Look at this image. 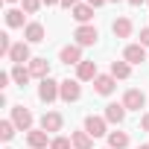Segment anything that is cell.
I'll use <instances>...</instances> for the list:
<instances>
[{"mask_svg": "<svg viewBox=\"0 0 149 149\" xmlns=\"http://www.w3.org/2000/svg\"><path fill=\"white\" fill-rule=\"evenodd\" d=\"M58 97H61V82H56V79H50V76L41 79V85H38V100L50 105V102H56Z\"/></svg>", "mask_w": 149, "mask_h": 149, "instance_id": "6da1fadb", "label": "cell"}, {"mask_svg": "<svg viewBox=\"0 0 149 149\" xmlns=\"http://www.w3.org/2000/svg\"><path fill=\"white\" fill-rule=\"evenodd\" d=\"M73 38H76V44H79V47H94V44L100 41V32H97V26H94V24H85V26H76Z\"/></svg>", "mask_w": 149, "mask_h": 149, "instance_id": "7a4b0ae2", "label": "cell"}, {"mask_svg": "<svg viewBox=\"0 0 149 149\" xmlns=\"http://www.w3.org/2000/svg\"><path fill=\"white\" fill-rule=\"evenodd\" d=\"M85 132L97 140V137H105L108 134V120L105 117H97V114H88L85 117Z\"/></svg>", "mask_w": 149, "mask_h": 149, "instance_id": "3957f363", "label": "cell"}, {"mask_svg": "<svg viewBox=\"0 0 149 149\" xmlns=\"http://www.w3.org/2000/svg\"><path fill=\"white\" fill-rule=\"evenodd\" d=\"M9 120L18 126V132H29L32 129V111L24 108V105H12V117Z\"/></svg>", "mask_w": 149, "mask_h": 149, "instance_id": "277c9868", "label": "cell"}, {"mask_svg": "<svg viewBox=\"0 0 149 149\" xmlns=\"http://www.w3.org/2000/svg\"><path fill=\"white\" fill-rule=\"evenodd\" d=\"M123 105H126V111H140V108L146 105V94H143L140 88H129V91L123 94Z\"/></svg>", "mask_w": 149, "mask_h": 149, "instance_id": "5b68a950", "label": "cell"}, {"mask_svg": "<svg viewBox=\"0 0 149 149\" xmlns=\"http://www.w3.org/2000/svg\"><path fill=\"white\" fill-rule=\"evenodd\" d=\"M79 97H82L79 79H61V97H58V100H64V102H76Z\"/></svg>", "mask_w": 149, "mask_h": 149, "instance_id": "8992f818", "label": "cell"}, {"mask_svg": "<svg viewBox=\"0 0 149 149\" xmlns=\"http://www.w3.org/2000/svg\"><path fill=\"white\" fill-rule=\"evenodd\" d=\"M58 58H61L64 64H76V67L85 61V58H82V47H79V44H67V47H61V50H58Z\"/></svg>", "mask_w": 149, "mask_h": 149, "instance_id": "52a82bcc", "label": "cell"}, {"mask_svg": "<svg viewBox=\"0 0 149 149\" xmlns=\"http://www.w3.org/2000/svg\"><path fill=\"white\" fill-rule=\"evenodd\" d=\"M114 88H117V79L111 76V73H100V76L94 79V91H97L100 97H108V94H114Z\"/></svg>", "mask_w": 149, "mask_h": 149, "instance_id": "ba28073f", "label": "cell"}, {"mask_svg": "<svg viewBox=\"0 0 149 149\" xmlns=\"http://www.w3.org/2000/svg\"><path fill=\"white\" fill-rule=\"evenodd\" d=\"M9 61H12V64H24V61H32L29 44H26V41H18V44H12V50H9Z\"/></svg>", "mask_w": 149, "mask_h": 149, "instance_id": "9c48e42d", "label": "cell"}, {"mask_svg": "<svg viewBox=\"0 0 149 149\" xmlns=\"http://www.w3.org/2000/svg\"><path fill=\"white\" fill-rule=\"evenodd\" d=\"M26 143H29L32 149H47L53 140H50V132H44V129H29V132H26Z\"/></svg>", "mask_w": 149, "mask_h": 149, "instance_id": "30bf717a", "label": "cell"}, {"mask_svg": "<svg viewBox=\"0 0 149 149\" xmlns=\"http://www.w3.org/2000/svg\"><path fill=\"white\" fill-rule=\"evenodd\" d=\"M44 35H47V29H44V24H38V21H29V24H26V29H24L26 44H41V41H44Z\"/></svg>", "mask_w": 149, "mask_h": 149, "instance_id": "8fae6325", "label": "cell"}, {"mask_svg": "<svg viewBox=\"0 0 149 149\" xmlns=\"http://www.w3.org/2000/svg\"><path fill=\"white\" fill-rule=\"evenodd\" d=\"M123 61H129V64L146 61V47H143V44H129V47L123 50Z\"/></svg>", "mask_w": 149, "mask_h": 149, "instance_id": "7c38bea8", "label": "cell"}, {"mask_svg": "<svg viewBox=\"0 0 149 149\" xmlns=\"http://www.w3.org/2000/svg\"><path fill=\"white\" fill-rule=\"evenodd\" d=\"M6 26L9 29H26V12L24 9H6Z\"/></svg>", "mask_w": 149, "mask_h": 149, "instance_id": "4fadbf2b", "label": "cell"}, {"mask_svg": "<svg viewBox=\"0 0 149 149\" xmlns=\"http://www.w3.org/2000/svg\"><path fill=\"white\" fill-rule=\"evenodd\" d=\"M61 126H64V117H61L58 111H47V114L41 117V129H44V132H61Z\"/></svg>", "mask_w": 149, "mask_h": 149, "instance_id": "5bb4252c", "label": "cell"}, {"mask_svg": "<svg viewBox=\"0 0 149 149\" xmlns=\"http://www.w3.org/2000/svg\"><path fill=\"white\" fill-rule=\"evenodd\" d=\"M97 76H100V73H97V61H88V58H85V61L76 67V79H79V82H94Z\"/></svg>", "mask_w": 149, "mask_h": 149, "instance_id": "9a60e30c", "label": "cell"}, {"mask_svg": "<svg viewBox=\"0 0 149 149\" xmlns=\"http://www.w3.org/2000/svg\"><path fill=\"white\" fill-rule=\"evenodd\" d=\"M105 120L120 126V123L126 120V105H123V102H108V105H105Z\"/></svg>", "mask_w": 149, "mask_h": 149, "instance_id": "2e32d148", "label": "cell"}, {"mask_svg": "<svg viewBox=\"0 0 149 149\" xmlns=\"http://www.w3.org/2000/svg\"><path fill=\"white\" fill-rule=\"evenodd\" d=\"M29 73H32V79H47V76H50V61L41 58V56L32 58V61H29Z\"/></svg>", "mask_w": 149, "mask_h": 149, "instance_id": "e0dca14e", "label": "cell"}, {"mask_svg": "<svg viewBox=\"0 0 149 149\" xmlns=\"http://www.w3.org/2000/svg\"><path fill=\"white\" fill-rule=\"evenodd\" d=\"M70 12H73V21H76L79 26L91 24V18H94V6H88V3H79V6H73Z\"/></svg>", "mask_w": 149, "mask_h": 149, "instance_id": "ac0fdd59", "label": "cell"}, {"mask_svg": "<svg viewBox=\"0 0 149 149\" xmlns=\"http://www.w3.org/2000/svg\"><path fill=\"white\" fill-rule=\"evenodd\" d=\"M70 140H73V149H94V137H91L85 129L73 132V134H70Z\"/></svg>", "mask_w": 149, "mask_h": 149, "instance_id": "d6986e66", "label": "cell"}, {"mask_svg": "<svg viewBox=\"0 0 149 149\" xmlns=\"http://www.w3.org/2000/svg\"><path fill=\"white\" fill-rule=\"evenodd\" d=\"M9 73H12V82H15V85H21V88H24V85L32 79L29 67H24V64H12V70H9Z\"/></svg>", "mask_w": 149, "mask_h": 149, "instance_id": "ffe728a7", "label": "cell"}, {"mask_svg": "<svg viewBox=\"0 0 149 149\" xmlns=\"http://www.w3.org/2000/svg\"><path fill=\"white\" fill-rule=\"evenodd\" d=\"M132 29H134V26H132V21H129V18H117V21L111 24V32H114L117 38H129V35H132Z\"/></svg>", "mask_w": 149, "mask_h": 149, "instance_id": "44dd1931", "label": "cell"}, {"mask_svg": "<svg viewBox=\"0 0 149 149\" xmlns=\"http://www.w3.org/2000/svg\"><path fill=\"white\" fill-rule=\"evenodd\" d=\"M111 76L114 79H129L132 76V64L129 61H111Z\"/></svg>", "mask_w": 149, "mask_h": 149, "instance_id": "7402d4cb", "label": "cell"}, {"mask_svg": "<svg viewBox=\"0 0 149 149\" xmlns=\"http://www.w3.org/2000/svg\"><path fill=\"white\" fill-rule=\"evenodd\" d=\"M108 146L111 149H126L129 146V134L126 132H108Z\"/></svg>", "mask_w": 149, "mask_h": 149, "instance_id": "603a6c76", "label": "cell"}, {"mask_svg": "<svg viewBox=\"0 0 149 149\" xmlns=\"http://www.w3.org/2000/svg\"><path fill=\"white\" fill-rule=\"evenodd\" d=\"M15 129H18V126H15L12 120H3V123H0V140H6V143H9V140L15 137Z\"/></svg>", "mask_w": 149, "mask_h": 149, "instance_id": "cb8c5ba5", "label": "cell"}, {"mask_svg": "<svg viewBox=\"0 0 149 149\" xmlns=\"http://www.w3.org/2000/svg\"><path fill=\"white\" fill-rule=\"evenodd\" d=\"M50 149H73V140L70 137H53Z\"/></svg>", "mask_w": 149, "mask_h": 149, "instance_id": "d4e9b609", "label": "cell"}, {"mask_svg": "<svg viewBox=\"0 0 149 149\" xmlns=\"http://www.w3.org/2000/svg\"><path fill=\"white\" fill-rule=\"evenodd\" d=\"M21 6H24L26 15H35V12L41 9V0H21Z\"/></svg>", "mask_w": 149, "mask_h": 149, "instance_id": "484cf974", "label": "cell"}, {"mask_svg": "<svg viewBox=\"0 0 149 149\" xmlns=\"http://www.w3.org/2000/svg\"><path fill=\"white\" fill-rule=\"evenodd\" d=\"M9 82H12V73H0V88H9Z\"/></svg>", "mask_w": 149, "mask_h": 149, "instance_id": "4316f807", "label": "cell"}, {"mask_svg": "<svg viewBox=\"0 0 149 149\" xmlns=\"http://www.w3.org/2000/svg\"><path fill=\"white\" fill-rule=\"evenodd\" d=\"M140 44H143V47H149V26H146V29H140Z\"/></svg>", "mask_w": 149, "mask_h": 149, "instance_id": "83f0119b", "label": "cell"}, {"mask_svg": "<svg viewBox=\"0 0 149 149\" xmlns=\"http://www.w3.org/2000/svg\"><path fill=\"white\" fill-rule=\"evenodd\" d=\"M140 129H143V132H149V111L140 117Z\"/></svg>", "mask_w": 149, "mask_h": 149, "instance_id": "f1b7e54d", "label": "cell"}, {"mask_svg": "<svg viewBox=\"0 0 149 149\" xmlns=\"http://www.w3.org/2000/svg\"><path fill=\"white\" fill-rule=\"evenodd\" d=\"M61 6L64 9H73V6H79V0H61Z\"/></svg>", "mask_w": 149, "mask_h": 149, "instance_id": "f546056e", "label": "cell"}, {"mask_svg": "<svg viewBox=\"0 0 149 149\" xmlns=\"http://www.w3.org/2000/svg\"><path fill=\"white\" fill-rule=\"evenodd\" d=\"M108 0H88V6H94V9H100V6H105Z\"/></svg>", "mask_w": 149, "mask_h": 149, "instance_id": "4dcf8cb0", "label": "cell"}, {"mask_svg": "<svg viewBox=\"0 0 149 149\" xmlns=\"http://www.w3.org/2000/svg\"><path fill=\"white\" fill-rule=\"evenodd\" d=\"M44 6H61V0H41Z\"/></svg>", "mask_w": 149, "mask_h": 149, "instance_id": "1f68e13d", "label": "cell"}, {"mask_svg": "<svg viewBox=\"0 0 149 149\" xmlns=\"http://www.w3.org/2000/svg\"><path fill=\"white\" fill-rule=\"evenodd\" d=\"M129 3H132V6H140V3H146V0H129Z\"/></svg>", "mask_w": 149, "mask_h": 149, "instance_id": "d6a6232c", "label": "cell"}, {"mask_svg": "<svg viewBox=\"0 0 149 149\" xmlns=\"http://www.w3.org/2000/svg\"><path fill=\"white\" fill-rule=\"evenodd\" d=\"M137 149H149V143H143V146H137Z\"/></svg>", "mask_w": 149, "mask_h": 149, "instance_id": "836d02e7", "label": "cell"}, {"mask_svg": "<svg viewBox=\"0 0 149 149\" xmlns=\"http://www.w3.org/2000/svg\"><path fill=\"white\" fill-rule=\"evenodd\" d=\"M108 3H120V0H108Z\"/></svg>", "mask_w": 149, "mask_h": 149, "instance_id": "e575fe53", "label": "cell"}, {"mask_svg": "<svg viewBox=\"0 0 149 149\" xmlns=\"http://www.w3.org/2000/svg\"><path fill=\"white\" fill-rule=\"evenodd\" d=\"M6 3H18V0H6Z\"/></svg>", "mask_w": 149, "mask_h": 149, "instance_id": "d590c367", "label": "cell"}, {"mask_svg": "<svg viewBox=\"0 0 149 149\" xmlns=\"http://www.w3.org/2000/svg\"><path fill=\"white\" fill-rule=\"evenodd\" d=\"M105 149H111V146H105Z\"/></svg>", "mask_w": 149, "mask_h": 149, "instance_id": "8d00e7d4", "label": "cell"}]
</instances>
